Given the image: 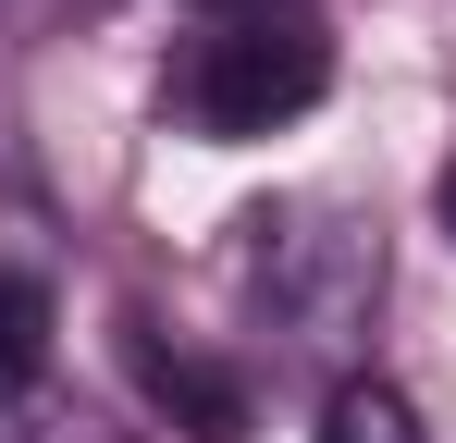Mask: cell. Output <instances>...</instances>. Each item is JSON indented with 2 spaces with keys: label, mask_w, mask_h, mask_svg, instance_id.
<instances>
[{
  "label": "cell",
  "mask_w": 456,
  "mask_h": 443,
  "mask_svg": "<svg viewBox=\"0 0 456 443\" xmlns=\"http://www.w3.org/2000/svg\"><path fill=\"white\" fill-rule=\"evenodd\" d=\"M333 99V25L308 0H198V25L160 62V124L198 148H259Z\"/></svg>",
  "instance_id": "1"
},
{
  "label": "cell",
  "mask_w": 456,
  "mask_h": 443,
  "mask_svg": "<svg viewBox=\"0 0 456 443\" xmlns=\"http://www.w3.org/2000/svg\"><path fill=\"white\" fill-rule=\"evenodd\" d=\"M247 246V308L284 333V345H346L382 308V222L358 197H272V210L234 222Z\"/></svg>",
  "instance_id": "2"
},
{
  "label": "cell",
  "mask_w": 456,
  "mask_h": 443,
  "mask_svg": "<svg viewBox=\"0 0 456 443\" xmlns=\"http://www.w3.org/2000/svg\"><path fill=\"white\" fill-rule=\"evenodd\" d=\"M136 382H149V407H160V419H173L185 443H247V419H259L247 369L198 358V345H160L149 320H136Z\"/></svg>",
  "instance_id": "3"
},
{
  "label": "cell",
  "mask_w": 456,
  "mask_h": 443,
  "mask_svg": "<svg viewBox=\"0 0 456 443\" xmlns=\"http://www.w3.org/2000/svg\"><path fill=\"white\" fill-rule=\"evenodd\" d=\"M50 333H62V308L37 271H0V419L25 407V394H50Z\"/></svg>",
  "instance_id": "4"
},
{
  "label": "cell",
  "mask_w": 456,
  "mask_h": 443,
  "mask_svg": "<svg viewBox=\"0 0 456 443\" xmlns=\"http://www.w3.org/2000/svg\"><path fill=\"white\" fill-rule=\"evenodd\" d=\"M321 443H419V407L382 382V369H346L321 394Z\"/></svg>",
  "instance_id": "5"
},
{
  "label": "cell",
  "mask_w": 456,
  "mask_h": 443,
  "mask_svg": "<svg viewBox=\"0 0 456 443\" xmlns=\"http://www.w3.org/2000/svg\"><path fill=\"white\" fill-rule=\"evenodd\" d=\"M0 431H12V443H111L99 419H86V407H50V394H25V407H12Z\"/></svg>",
  "instance_id": "6"
},
{
  "label": "cell",
  "mask_w": 456,
  "mask_h": 443,
  "mask_svg": "<svg viewBox=\"0 0 456 443\" xmlns=\"http://www.w3.org/2000/svg\"><path fill=\"white\" fill-rule=\"evenodd\" d=\"M62 12H75V0H0V25H12V37H50Z\"/></svg>",
  "instance_id": "7"
},
{
  "label": "cell",
  "mask_w": 456,
  "mask_h": 443,
  "mask_svg": "<svg viewBox=\"0 0 456 443\" xmlns=\"http://www.w3.org/2000/svg\"><path fill=\"white\" fill-rule=\"evenodd\" d=\"M432 222H444V234H456V160H444V173H432Z\"/></svg>",
  "instance_id": "8"
}]
</instances>
